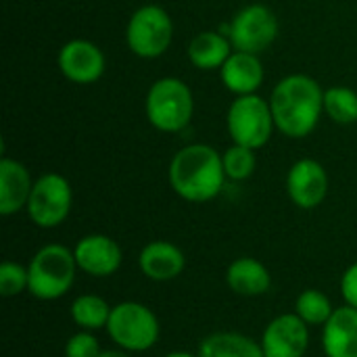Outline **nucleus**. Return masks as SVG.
<instances>
[{
    "instance_id": "obj_21",
    "label": "nucleus",
    "mask_w": 357,
    "mask_h": 357,
    "mask_svg": "<svg viewBox=\"0 0 357 357\" xmlns=\"http://www.w3.org/2000/svg\"><path fill=\"white\" fill-rule=\"evenodd\" d=\"M111 310H113V305H109L107 299H102L100 295L82 293L71 301L69 316H71V322L77 326V331L98 333V331L107 328Z\"/></svg>"
},
{
    "instance_id": "obj_23",
    "label": "nucleus",
    "mask_w": 357,
    "mask_h": 357,
    "mask_svg": "<svg viewBox=\"0 0 357 357\" xmlns=\"http://www.w3.org/2000/svg\"><path fill=\"white\" fill-rule=\"evenodd\" d=\"M324 113L343 126L357 121V92L347 86H333L324 90Z\"/></svg>"
},
{
    "instance_id": "obj_15",
    "label": "nucleus",
    "mask_w": 357,
    "mask_h": 357,
    "mask_svg": "<svg viewBox=\"0 0 357 357\" xmlns=\"http://www.w3.org/2000/svg\"><path fill=\"white\" fill-rule=\"evenodd\" d=\"M29 169L17 161L2 157L0 159V215L10 218L27 207L31 188H33Z\"/></svg>"
},
{
    "instance_id": "obj_24",
    "label": "nucleus",
    "mask_w": 357,
    "mask_h": 357,
    "mask_svg": "<svg viewBox=\"0 0 357 357\" xmlns=\"http://www.w3.org/2000/svg\"><path fill=\"white\" fill-rule=\"evenodd\" d=\"M222 161H224V172L228 180L234 182H245L253 176L257 159H255V151L241 146V144H232L222 153Z\"/></svg>"
},
{
    "instance_id": "obj_11",
    "label": "nucleus",
    "mask_w": 357,
    "mask_h": 357,
    "mask_svg": "<svg viewBox=\"0 0 357 357\" xmlns=\"http://www.w3.org/2000/svg\"><path fill=\"white\" fill-rule=\"evenodd\" d=\"M73 255L79 272L90 278H109L119 272L123 264V251L115 238L107 234H86L75 247Z\"/></svg>"
},
{
    "instance_id": "obj_10",
    "label": "nucleus",
    "mask_w": 357,
    "mask_h": 357,
    "mask_svg": "<svg viewBox=\"0 0 357 357\" xmlns=\"http://www.w3.org/2000/svg\"><path fill=\"white\" fill-rule=\"evenodd\" d=\"M310 328L295 312H287L268 322L259 337L266 357H305L310 349Z\"/></svg>"
},
{
    "instance_id": "obj_18",
    "label": "nucleus",
    "mask_w": 357,
    "mask_h": 357,
    "mask_svg": "<svg viewBox=\"0 0 357 357\" xmlns=\"http://www.w3.org/2000/svg\"><path fill=\"white\" fill-rule=\"evenodd\" d=\"M226 287L238 297L255 299L270 291L272 274L264 261H259L257 257L245 255V257L234 259L226 268Z\"/></svg>"
},
{
    "instance_id": "obj_3",
    "label": "nucleus",
    "mask_w": 357,
    "mask_h": 357,
    "mask_svg": "<svg viewBox=\"0 0 357 357\" xmlns=\"http://www.w3.org/2000/svg\"><path fill=\"white\" fill-rule=\"evenodd\" d=\"M77 272L79 268L73 249L61 243H48L27 261L29 295L38 301L63 299L73 289Z\"/></svg>"
},
{
    "instance_id": "obj_1",
    "label": "nucleus",
    "mask_w": 357,
    "mask_h": 357,
    "mask_svg": "<svg viewBox=\"0 0 357 357\" xmlns=\"http://www.w3.org/2000/svg\"><path fill=\"white\" fill-rule=\"evenodd\" d=\"M270 107L276 130L289 138H305L324 113V90L312 75L293 73L274 86Z\"/></svg>"
},
{
    "instance_id": "obj_27",
    "label": "nucleus",
    "mask_w": 357,
    "mask_h": 357,
    "mask_svg": "<svg viewBox=\"0 0 357 357\" xmlns=\"http://www.w3.org/2000/svg\"><path fill=\"white\" fill-rule=\"evenodd\" d=\"M339 291H341L343 301L357 310V259L345 268L341 282H339Z\"/></svg>"
},
{
    "instance_id": "obj_16",
    "label": "nucleus",
    "mask_w": 357,
    "mask_h": 357,
    "mask_svg": "<svg viewBox=\"0 0 357 357\" xmlns=\"http://www.w3.org/2000/svg\"><path fill=\"white\" fill-rule=\"evenodd\" d=\"M324 357H357V310L341 305L322 326Z\"/></svg>"
},
{
    "instance_id": "obj_5",
    "label": "nucleus",
    "mask_w": 357,
    "mask_h": 357,
    "mask_svg": "<svg viewBox=\"0 0 357 357\" xmlns=\"http://www.w3.org/2000/svg\"><path fill=\"white\" fill-rule=\"evenodd\" d=\"M144 111L151 126L159 132H180L190 123L195 113L192 90L180 77H161L149 88Z\"/></svg>"
},
{
    "instance_id": "obj_9",
    "label": "nucleus",
    "mask_w": 357,
    "mask_h": 357,
    "mask_svg": "<svg viewBox=\"0 0 357 357\" xmlns=\"http://www.w3.org/2000/svg\"><path fill=\"white\" fill-rule=\"evenodd\" d=\"M276 36H278V17L266 4H249L241 8L228 25V38L234 50H243L251 54H259L266 48H270Z\"/></svg>"
},
{
    "instance_id": "obj_6",
    "label": "nucleus",
    "mask_w": 357,
    "mask_h": 357,
    "mask_svg": "<svg viewBox=\"0 0 357 357\" xmlns=\"http://www.w3.org/2000/svg\"><path fill=\"white\" fill-rule=\"evenodd\" d=\"M226 126L234 144L253 151L266 146L276 128L270 100L261 98L259 94L236 96L228 107Z\"/></svg>"
},
{
    "instance_id": "obj_19",
    "label": "nucleus",
    "mask_w": 357,
    "mask_h": 357,
    "mask_svg": "<svg viewBox=\"0 0 357 357\" xmlns=\"http://www.w3.org/2000/svg\"><path fill=\"white\" fill-rule=\"evenodd\" d=\"M232 52H234V46L230 38L222 31H201L188 44L190 63L203 71L222 69Z\"/></svg>"
},
{
    "instance_id": "obj_29",
    "label": "nucleus",
    "mask_w": 357,
    "mask_h": 357,
    "mask_svg": "<svg viewBox=\"0 0 357 357\" xmlns=\"http://www.w3.org/2000/svg\"><path fill=\"white\" fill-rule=\"evenodd\" d=\"M163 357H199L197 354H190V351H169Z\"/></svg>"
},
{
    "instance_id": "obj_14",
    "label": "nucleus",
    "mask_w": 357,
    "mask_h": 357,
    "mask_svg": "<svg viewBox=\"0 0 357 357\" xmlns=\"http://www.w3.org/2000/svg\"><path fill=\"white\" fill-rule=\"evenodd\" d=\"M186 268L184 251L169 241H151L138 253V270L151 282H172Z\"/></svg>"
},
{
    "instance_id": "obj_26",
    "label": "nucleus",
    "mask_w": 357,
    "mask_h": 357,
    "mask_svg": "<svg viewBox=\"0 0 357 357\" xmlns=\"http://www.w3.org/2000/svg\"><path fill=\"white\" fill-rule=\"evenodd\" d=\"M63 354L65 357H98L102 354V347H100L96 333L77 331L67 339Z\"/></svg>"
},
{
    "instance_id": "obj_8",
    "label": "nucleus",
    "mask_w": 357,
    "mask_h": 357,
    "mask_svg": "<svg viewBox=\"0 0 357 357\" xmlns=\"http://www.w3.org/2000/svg\"><path fill=\"white\" fill-rule=\"evenodd\" d=\"M73 207V190L65 176L50 172L42 174L31 188L29 201H27V218L33 222V226L50 230L61 226Z\"/></svg>"
},
{
    "instance_id": "obj_2",
    "label": "nucleus",
    "mask_w": 357,
    "mask_h": 357,
    "mask_svg": "<svg viewBox=\"0 0 357 357\" xmlns=\"http://www.w3.org/2000/svg\"><path fill=\"white\" fill-rule=\"evenodd\" d=\"M167 180L172 190L188 203L213 201L226 184L222 155L209 144H188L180 149L169 167Z\"/></svg>"
},
{
    "instance_id": "obj_4",
    "label": "nucleus",
    "mask_w": 357,
    "mask_h": 357,
    "mask_svg": "<svg viewBox=\"0 0 357 357\" xmlns=\"http://www.w3.org/2000/svg\"><path fill=\"white\" fill-rule=\"evenodd\" d=\"M105 333L115 347L128 354H144L159 343L161 322L149 305L140 301H121L113 305Z\"/></svg>"
},
{
    "instance_id": "obj_25",
    "label": "nucleus",
    "mask_w": 357,
    "mask_h": 357,
    "mask_svg": "<svg viewBox=\"0 0 357 357\" xmlns=\"http://www.w3.org/2000/svg\"><path fill=\"white\" fill-rule=\"evenodd\" d=\"M21 293H29V274L27 266L17 261H2L0 264V295L4 299L19 297Z\"/></svg>"
},
{
    "instance_id": "obj_12",
    "label": "nucleus",
    "mask_w": 357,
    "mask_h": 357,
    "mask_svg": "<svg viewBox=\"0 0 357 357\" xmlns=\"http://www.w3.org/2000/svg\"><path fill=\"white\" fill-rule=\"evenodd\" d=\"M287 192L299 209H316L328 195V174L316 159L295 161L287 174Z\"/></svg>"
},
{
    "instance_id": "obj_13",
    "label": "nucleus",
    "mask_w": 357,
    "mask_h": 357,
    "mask_svg": "<svg viewBox=\"0 0 357 357\" xmlns=\"http://www.w3.org/2000/svg\"><path fill=\"white\" fill-rule=\"evenodd\" d=\"M59 71L73 84H94L102 77L107 61L102 50L90 40H69L56 56Z\"/></svg>"
},
{
    "instance_id": "obj_17",
    "label": "nucleus",
    "mask_w": 357,
    "mask_h": 357,
    "mask_svg": "<svg viewBox=\"0 0 357 357\" xmlns=\"http://www.w3.org/2000/svg\"><path fill=\"white\" fill-rule=\"evenodd\" d=\"M222 84L226 90H230L236 96H247V94H257V90L264 84L266 71L257 54L234 50L230 59L224 63L220 69Z\"/></svg>"
},
{
    "instance_id": "obj_20",
    "label": "nucleus",
    "mask_w": 357,
    "mask_h": 357,
    "mask_svg": "<svg viewBox=\"0 0 357 357\" xmlns=\"http://www.w3.org/2000/svg\"><path fill=\"white\" fill-rule=\"evenodd\" d=\"M199 357H266L259 341L232 331H218L201 339Z\"/></svg>"
},
{
    "instance_id": "obj_28",
    "label": "nucleus",
    "mask_w": 357,
    "mask_h": 357,
    "mask_svg": "<svg viewBox=\"0 0 357 357\" xmlns=\"http://www.w3.org/2000/svg\"><path fill=\"white\" fill-rule=\"evenodd\" d=\"M98 357H132V354H128L119 347H113V349H102V354Z\"/></svg>"
},
{
    "instance_id": "obj_22",
    "label": "nucleus",
    "mask_w": 357,
    "mask_h": 357,
    "mask_svg": "<svg viewBox=\"0 0 357 357\" xmlns=\"http://www.w3.org/2000/svg\"><path fill=\"white\" fill-rule=\"evenodd\" d=\"M335 305L333 299L320 291V289H305L299 293V297L295 299V307L293 312L307 324V326H324L331 316L335 314Z\"/></svg>"
},
{
    "instance_id": "obj_7",
    "label": "nucleus",
    "mask_w": 357,
    "mask_h": 357,
    "mask_svg": "<svg viewBox=\"0 0 357 357\" xmlns=\"http://www.w3.org/2000/svg\"><path fill=\"white\" fill-rule=\"evenodd\" d=\"M174 40L169 13L159 4H144L132 13L126 27L128 48L140 59L161 56Z\"/></svg>"
}]
</instances>
